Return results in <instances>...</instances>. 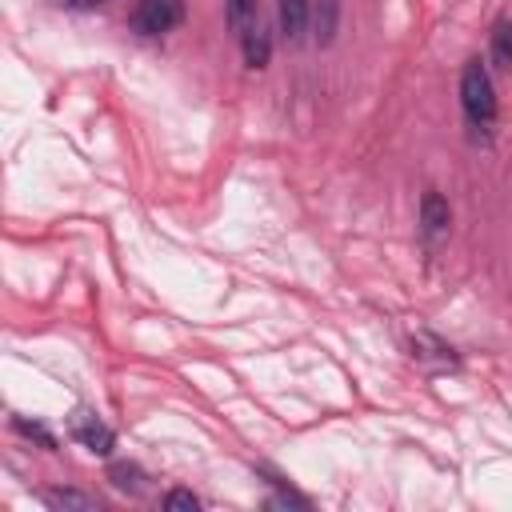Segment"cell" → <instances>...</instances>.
Instances as JSON below:
<instances>
[{"label": "cell", "instance_id": "9c48e42d", "mask_svg": "<svg viewBox=\"0 0 512 512\" xmlns=\"http://www.w3.org/2000/svg\"><path fill=\"white\" fill-rule=\"evenodd\" d=\"M260 20V0H228V24L236 36H244Z\"/></svg>", "mask_w": 512, "mask_h": 512}, {"label": "cell", "instance_id": "7a4b0ae2", "mask_svg": "<svg viewBox=\"0 0 512 512\" xmlns=\"http://www.w3.org/2000/svg\"><path fill=\"white\" fill-rule=\"evenodd\" d=\"M184 20V0H136L128 24L136 36H160Z\"/></svg>", "mask_w": 512, "mask_h": 512}, {"label": "cell", "instance_id": "8fae6325", "mask_svg": "<svg viewBox=\"0 0 512 512\" xmlns=\"http://www.w3.org/2000/svg\"><path fill=\"white\" fill-rule=\"evenodd\" d=\"M108 480L120 488V492H140L144 488V472L136 464H112L108 468Z\"/></svg>", "mask_w": 512, "mask_h": 512}, {"label": "cell", "instance_id": "7c38bea8", "mask_svg": "<svg viewBox=\"0 0 512 512\" xmlns=\"http://www.w3.org/2000/svg\"><path fill=\"white\" fill-rule=\"evenodd\" d=\"M12 428H16L20 436H28V440H40V448H56V436H52L44 424H36V420H24V416H16V420H12Z\"/></svg>", "mask_w": 512, "mask_h": 512}, {"label": "cell", "instance_id": "5bb4252c", "mask_svg": "<svg viewBox=\"0 0 512 512\" xmlns=\"http://www.w3.org/2000/svg\"><path fill=\"white\" fill-rule=\"evenodd\" d=\"M48 4H56V8H76V12H84V8H100L104 0H48Z\"/></svg>", "mask_w": 512, "mask_h": 512}, {"label": "cell", "instance_id": "6da1fadb", "mask_svg": "<svg viewBox=\"0 0 512 512\" xmlns=\"http://www.w3.org/2000/svg\"><path fill=\"white\" fill-rule=\"evenodd\" d=\"M460 108L472 128H492L496 120V88L480 60H468L460 68Z\"/></svg>", "mask_w": 512, "mask_h": 512}, {"label": "cell", "instance_id": "30bf717a", "mask_svg": "<svg viewBox=\"0 0 512 512\" xmlns=\"http://www.w3.org/2000/svg\"><path fill=\"white\" fill-rule=\"evenodd\" d=\"M336 16H340V0H316V40H320V44L332 40Z\"/></svg>", "mask_w": 512, "mask_h": 512}, {"label": "cell", "instance_id": "52a82bcc", "mask_svg": "<svg viewBox=\"0 0 512 512\" xmlns=\"http://www.w3.org/2000/svg\"><path fill=\"white\" fill-rule=\"evenodd\" d=\"M488 52H492V64L500 72H512V20L500 16L492 24V36H488Z\"/></svg>", "mask_w": 512, "mask_h": 512}, {"label": "cell", "instance_id": "277c9868", "mask_svg": "<svg viewBox=\"0 0 512 512\" xmlns=\"http://www.w3.org/2000/svg\"><path fill=\"white\" fill-rule=\"evenodd\" d=\"M276 16H280V32L288 44H300L312 20V4L308 0H276Z\"/></svg>", "mask_w": 512, "mask_h": 512}, {"label": "cell", "instance_id": "3957f363", "mask_svg": "<svg viewBox=\"0 0 512 512\" xmlns=\"http://www.w3.org/2000/svg\"><path fill=\"white\" fill-rule=\"evenodd\" d=\"M68 436H72L76 444H84L88 452H96V456H108V452L116 448V432H112L96 412H88V408H76V412L68 416Z\"/></svg>", "mask_w": 512, "mask_h": 512}, {"label": "cell", "instance_id": "5b68a950", "mask_svg": "<svg viewBox=\"0 0 512 512\" xmlns=\"http://www.w3.org/2000/svg\"><path fill=\"white\" fill-rule=\"evenodd\" d=\"M420 224H424V236H432V240L448 232L452 208H448V200L440 192H424V200H420Z\"/></svg>", "mask_w": 512, "mask_h": 512}, {"label": "cell", "instance_id": "ba28073f", "mask_svg": "<svg viewBox=\"0 0 512 512\" xmlns=\"http://www.w3.org/2000/svg\"><path fill=\"white\" fill-rule=\"evenodd\" d=\"M44 504H52V508H80V512L100 508V500H96V496L76 492V488H52V492H44Z\"/></svg>", "mask_w": 512, "mask_h": 512}, {"label": "cell", "instance_id": "4fadbf2b", "mask_svg": "<svg viewBox=\"0 0 512 512\" xmlns=\"http://www.w3.org/2000/svg\"><path fill=\"white\" fill-rule=\"evenodd\" d=\"M164 508H188V512H196V508H200V500H196L188 488H172V492L164 496Z\"/></svg>", "mask_w": 512, "mask_h": 512}, {"label": "cell", "instance_id": "8992f818", "mask_svg": "<svg viewBox=\"0 0 512 512\" xmlns=\"http://www.w3.org/2000/svg\"><path fill=\"white\" fill-rule=\"evenodd\" d=\"M240 44H244V64L248 68H264L272 60V36H268V28L260 20L240 36Z\"/></svg>", "mask_w": 512, "mask_h": 512}]
</instances>
